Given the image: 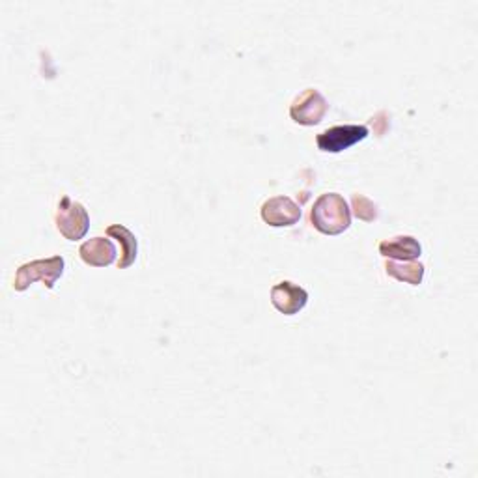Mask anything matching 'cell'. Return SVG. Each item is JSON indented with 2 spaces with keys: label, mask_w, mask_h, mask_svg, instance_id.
<instances>
[{
  "label": "cell",
  "mask_w": 478,
  "mask_h": 478,
  "mask_svg": "<svg viewBox=\"0 0 478 478\" xmlns=\"http://www.w3.org/2000/svg\"><path fill=\"white\" fill-rule=\"evenodd\" d=\"M310 223L317 232L326 235H338L350 228L351 211L342 194L326 193L312 206Z\"/></svg>",
  "instance_id": "1"
},
{
  "label": "cell",
  "mask_w": 478,
  "mask_h": 478,
  "mask_svg": "<svg viewBox=\"0 0 478 478\" xmlns=\"http://www.w3.org/2000/svg\"><path fill=\"white\" fill-rule=\"evenodd\" d=\"M64 268H66V262L62 256H51V258H45V260H34V262L23 264L15 273L13 288L15 292H25L30 284L39 281V283H44L49 290H53L58 278L64 275Z\"/></svg>",
  "instance_id": "2"
},
{
  "label": "cell",
  "mask_w": 478,
  "mask_h": 478,
  "mask_svg": "<svg viewBox=\"0 0 478 478\" xmlns=\"http://www.w3.org/2000/svg\"><path fill=\"white\" fill-rule=\"evenodd\" d=\"M54 223L58 232L62 234L68 242L83 239L90 228V217L83 204L73 202L70 196H62L56 208Z\"/></svg>",
  "instance_id": "3"
},
{
  "label": "cell",
  "mask_w": 478,
  "mask_h": 478,
  "mask_svg": "<svg viewBox=\"0 0 478 478\" xmlns=\"http://www.w3.org/2000/svg\"><path fill=\"white\" fill-rule=\"evenodd\" d=\"M327 111H329L327 99L316 88H307L305 92L299 94L290 105V116L299 126L320 124L326 118Z\"/></svg>",
  "instance_id": "4"
},
{
  "label": "cell",
  "mask_w": 478,
  "mask_h": 478,
  "mask_svg": "<svg viewBox=\"0 0 478 478\" xmlns=\"http://www.w3.org/2000/svg\"><path fill=\"white\" fill-rule=\"evenodd\" d=\"M368 136L367 126H336L316 136V144L326 153H341Z\"/></svg>",
  "instance_id": "5"
},
{
  "label": "cell",
  "mask_w": 478,
  "mask_h": 478,
  "mask_svg": "<svg viewBox=\"0 0 478 478\" xmlns=\"http://www.w3.org/2000/svg\"><path fill=\"white\" fill-rule=\"evenodd\" d=\"M271 303L284 316H293L307 307L309 293L305 288L292 281H283L271 288Z\"/></svg>",
  "instance_id": "6"
},
{
  "label": "cell",
  "mask_w": 478,
  "mask_h": 478,
  "mask_svg": "<svg viewBox=\"0 0 478 478\" xmlns=\"http://www.w3.org/2000/svg\"><path fill=\"white\" fill-rule=\"evenodd\" d=\"M262 218L269 227H293L301 218V208H299L288 196H273L262 206Z\"/></svg>",
  "instance_id": "7"
},
{
  "label": "cell",
  "mask_w": 478,
  "mask_h": 478,
  "mask_svg": "<svg viewBox=\"0 0 478 478\" xmlns=\"http://www.w3.org/2000/svg\"><path fill=\"white\" fill-rule=\"evenodd\" d=\"M81 260L92 268H107L116 260V247L111 239L92 237L78 249Z\"/></svg>",
  "instance_id": "8"
},
{
  "label": "cell",
  "mask_w": 478,
  "mask_h": 478,
  "mask_svg": "<svg viewBox=\"0 0 478 478\" xmlns=\"http://www.w3.org/2000/svg\"><path fill=\"white\" fill-rule=\"evenodd\" d=\"M421 252H423V247L413 235H396L380 243V254L398 262L416 260V258L421 256Z\"/></svg>",
  "instance_id": "9"
},
{
  "label": "cell",
  "mask_w": 478,
  "mask_h": 478,
  "mask_svg": "<svg viewBox=\"0 0 478 478\" xmlns=\"http://www.w3.org/2000/svg\"><path fill=\"white\" fill-rule=\"evenodd\" d=\"M107 234L111 237H114L116 242L120 243V247H122V254H120V260H118V268L120 269H128L135 264L136 260V254H138V242L135 234L126 228L124 225H112L107 228Z\"/></svg>",
  "instance_id": "10"
},
{
  "label": "cell",
  "mask_w": 478,
  "mask_h": 478,
  "mask_svg": "<svg viewBox=\"0 0 478 478\" xmlns=\"http://www.w3.org/2000/svg\"><path fill=\"white\" fill-rule=\"evenodd\" d=\"M385 271H387V275L394 276L396 281L408 283L411 286H418L424 278V266L421 262H415V260H404V262L389 260L385 264Z\"/></svg>",
  "instance_id": "11"
},
{
  "label": "cell",
  "mask_w": 478,
  "mask_h": 478,
  "mask_svg": "<svg viewBox=\"0 0 478 478\" xmlns=\"http://www.w3.org/2000/svg\"><path fill=\"white\" fill-rule=\"evenodd\" d=\"M351 206H353V215L357 218H361V221H367V223L375 221L377 213H380V211H377V206L365 194H353L351 196Z\"/></svg>",
  "instance_id": "12"
}]
</instances>
